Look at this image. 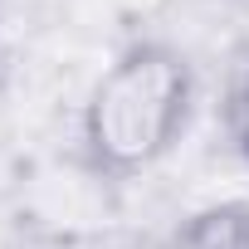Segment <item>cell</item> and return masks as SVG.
Instances as JSON below:
<instances>
[{"mask_svg":"<svg viewBox=\"0 0 249 249\" xmlns=\"http://www.w3.org/2000/svg\"><path fill=\"white\" fill-rule=\"evenodd\" d=\"M200 103L196 64L166 39H132L93 78L78 112V157L103 181H132L161 166Z\"/></svg>","mask_w":249,"mask_h":249,"instance_id":"obj_1","label":"cell"},{"mask_svg":"<svg viewBox=\"0 0 249 249\" xmlns=\"http://www.w3.org/2000/svg\"><path fill=\"white\" fill-rule=\"evenodd\" d=\"M225 132H230V147L239 152V161L249 166V59L234 69L230 93H225Z\"/></svg>","mask_w":249,"mask_h":249,"instance_id":"obj_3","label":"cell"},{"mask_svg":"<svg viewBox=\"0 0 249 249\" xmlns=\"http://www.w3.org/2000/svg\"><path fill=\"white\" fill-rule=\"evenodd\" d=\"M157 249H249V200H215L191 210Z\"/></svg>","mask_w":249,"mask_h":249,"instance_id":"obj_2","label":"cell"},{"mask_svg":"<svg viewBox=\"0 0 249 249\" xmlns=\"http://www.w3.org/2000/svg\"><path fill=\"white\" fill-rule=\"evenodd\" d=\"M10 249H107V244L73 225H20Z\"/></svg>","mask_w":249,"mask_h":249,"instance_id":"obj_4","label":"cell"}]
</instances>
